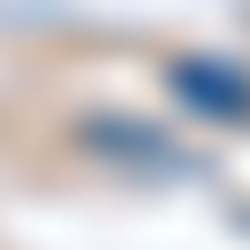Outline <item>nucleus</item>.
Masks as SVG:
<instances>
[]
</instances>
